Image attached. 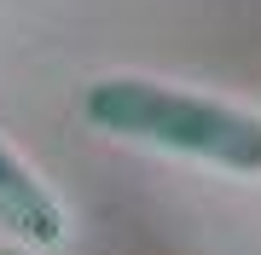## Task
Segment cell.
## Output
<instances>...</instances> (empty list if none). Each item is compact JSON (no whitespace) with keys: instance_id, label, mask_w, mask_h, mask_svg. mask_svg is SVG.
Here are the masks:
<instances>
[{"instance_id":"obj_1","label":"cell","mask_w":261,"mask_h":255,"mask_svg":"<svg viewBox=\"0 0 261 255\" xmlns=\"http://www.w3.org/2000/svg\"><path fill=\"white\" fill-rule=\"evenodd\" d=\"M82 110L111 139L157 145L168 157L215 162V168H232V174H261V116L244 110V104L163 87L145 76H111V81L87 87Z\"/></svg>"},{"instance_id":"obj_2","label":"cell","mask_w":261,"mask_h":255,"mask_svg":"<svg viewBox=\"0 0 261 255\" xmlns=\"http://www.w3.org/2000/svg\"><path fill=\"white\" fill-rule=\"evenodd\" d=\"M0 226L18 244H35V249L64 238V203L53 197V186L6 139H0Z\"/></svg>"},{"instance_id":"obj_3","label":"cell","mask_w":261,"mask_h":255,"mask_svg":"<svg viewBox=\"0 0 261 255\" xmlns=\"http://www.w3.org/2000/svg\"><path fill=\"white\" fill-rule=\"evenodd\" d=\"M0 255H23V244H6V249H0Z\"/></svg>"}]
</instances>
